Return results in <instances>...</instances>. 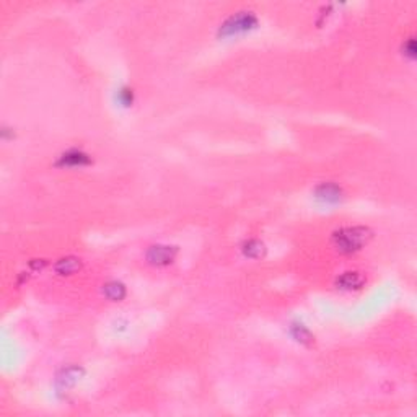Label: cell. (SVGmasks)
<instances>
[{
  "label": "cell",
  "mask_w": 417,
  "mask_h": 417,
  "mask_svg": "<svg viewBox=\"0 0 417 417\" xmlns=\"http://www.w3.org/2000/svg\"><path fill=\"white\" fill-rule=\"evenodd\" d=\"M367 230L355 227V228H344L341 230L339 233L334 235V240H336V244L341 251L351 253L355 249H360V246H364V243H367Z\"/></svg>",
  "instance_id": "cell-1"
},
{
  "label": "cell",
  "mask_w": 417,
  "mask_h": 417,
  "mask_svg": "<svg viewBox=\"0 0 417 417\" xmlns=\"http://www.w3.org/2000/svg\"><path fill=\"white\" fill-rule=\"evenodd\" d=\"M175 258V249L170 246H153L148 253V259L155 264H166L172 263Z\"/></svg>",
  "instance_id": "cell-2"
},
{
  "label": "cell",
  "mask_w": 417,
  "mask_h": 417,
  "mask_svg": "<svg viewBox=\"0 0 417 417\" xmlns=\"http://www.w3.org/2000/svg\"><path fill=\"white\" fill-rule=\"evenodd\" d=\"M251 22H253L251 17L240 15V17H236V20L231 18L230 22L225 25V30H227L230 35H233V33H236V31H246V30L249 28Z\"/></svg>",
  "instance_id": "cell-3"
},
{
  "label": "cell",
  "mask_w": 417,
  "mask_h": 417,
  "mask_svg": "<svg viewBox=\"0 0 417 417\" xmlns=\"http://www.w3.org/2000/svg\"><path fill=\"white\" fill-rule=\"evenodd\" d=\"M78 259H75V258H67V259H60L59 264H57V271L60 272V274H72V272H75L78 269Z\"/></svg>",
  "instance_id": "cell-4"
},
{
  "label": "cell",
  "mask_w": 417,
  "mask_h": 417,
  "mask_svg": "<svg viewBox=\"0 0 417 417\" xmlns=\"http://www.w3.org/2000/svg\"><path fill=\"white\" fill-rule=\"evenodd\" d=\"M360 284H362V277L357 272H346L344 277L341 279L343 289H354V287H359Z\"/></svg>",
  "instance_id": "cell-5"
},
{
  "label": "cell",
  "mask_w": 417,
  "mask_h": 417,
  "mask_svg": "<svg viewBox=\"0 0 417 417\" xmlns=\"http://www.w3.org/2000/svg\"><path fill=\"white\" fill-rule=\"evenodd\" d=\"M106 293H108L109 298L119 300V298H122V295H124V287H122L121 284L113 282V284L106 285Z\"/></svg>",
  "instance_id": "cell-6"
}]
</instances>
